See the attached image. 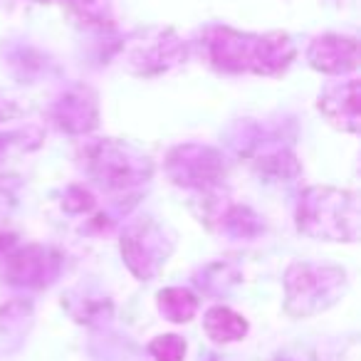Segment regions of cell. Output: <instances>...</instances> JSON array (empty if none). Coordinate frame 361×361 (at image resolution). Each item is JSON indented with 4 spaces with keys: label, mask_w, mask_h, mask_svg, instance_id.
I'll return each mask as SVG.
<instances>
[{
    "label": "cell",
    "mask_w": 361,
    "mask_h": 361,
    "mask_svg": "<svg viewBox=\"0 0 361 361\" xmlns=\"http://www.w3.org/2000/svg\"><path fill=\"white\" fill-rule=\"evenodd\" d=\"M203 55L218 72L228 75L277 77L295 62L297 47L285 32H240L233 27H208L203 32Z\"/></svg>",
    "instance_id": "cell-1"
},
{
    "label": "cell",
    "mask_w": 361,
    "mask_h": 361,
    "mask_svg": "<svg viewBox=\"0 0 361 361\" xmlns=\"http://www.w3.org/2000/svg\"><path fill=\"white\" fill-rule=\"evenodd\" d=\"M297 228L317 240L354 243L359 238V198L329 186L307 188L297 201Z\"/></svg>",
    "instance_id": "cell-2"
},
{
    "label": "cell",
    "mask_w": 361,
    "mask_h": 361,
    "mask_svg": "<svg viewBox=\"0 0 361 361\" xmlns=\"http://www.w3.org/2000/svg\"><path fill=\"white\" fill-rule=\"evenodd\" d=\"M85 173L104 191H129L146 183L154 173V164L136 146L116 139L87 141L80 149Z\"/></svg>",
    "instance_id": "cell-3"
},
{
    "label": "cell",
    "mask_w": 361,
    "mask_h": 361,
    "mask_svg": "<svg viewBox=\"0 0 361 361\" xmlns=\"http://www.w3.org/2000/svg\"><path fill=\"white\" fill-rule=\"evenodd\" d=\"M346 272L329 265L292 262L285 272V310L292 317H314L341 300Z\"/></svg>",
    "instance_id": "cell-4"
},
{
    "label": "cell",
    "mask_w": 361,
    "mask_h": 361,
    "mask_svg": "<svg viewBox=\"0 0 361 361\" xmlns=\"http://www.w3.org/2000/svg\"><path fill=\"white\" fill-rule=\"evenodd\" d=\"M124 67L136 77H156L186 60V45L173 30H146L121 47Z\"/></svg>",
    "instance_id": "cell-5"
},
{
    "label": "cell",
    "mask_w": 361,
    "mask_h": 361,
    "mask_svg": "<svg viewBox=\"0 0 361 361\" xmlns=\"http://www.w3.org/2000/svg\"><path fill=\"white\" fill-rule=\"evenodd\" d=\"M166 173L176 186L193 188V191H211L226 176L221 151L201 144H183L171 149L166 156Z\"/></svg>",
    "instance_id": "cell-6"
},
{
    "label": "cell",
    "mask_w": 361,
    "mask_h": 361,
    "mask_svg": "<svg viewBox=\"0 0 361 361\" xmlns=\"http://www.w3.org/2000/svg\"><path fill=\"white\" fill-rule=\"evenodd\" d=\"M171 250H173V240L166 238V228L151 218L129 226L121 235V255L126 260V267L139 280H151L159 275Z\"/></svg>",
    "instance_id": "cell-7"
},
{
    "label": "cell",
    "mask_w": 361,
    "mask_h": 361,
    "mask_svg": "<svg viewBox=\"0 0 361 361\" xmlns=\"http://www.w3.org/2000/svg\"><path fill=\"white\" fill-rule=\"evenodd\" d=\"M0 252H3V267H0L3 280L13 287H45L55 280L60 270V257L42 245L16 247L13 243Z\"/></svg>",
    "instance_id": "cell-8"
},
{
    "label": "cell",
    "mask_w": 361,
    "mask_h": 361,
    "mask_svg": "<svg viewBox=\"0 0 361 361\" xmlns=\"http://www.w3.org/2000/svg\"><path fill=\"white\" fill-rule=\"evenodd\" d=\"M50 119L65 134L82 136L90 134L99 124V104L97 94L85 85H75L65 90L50 106Z\"/></svg>",
    "instance_id": "cell-9"
},
{
    "label": "cell",
    "mask_w": 361,
    "mask_h": 361,
    "mask_svg": "<svg viewBox=\"0 0 361 361\" xmlns=\"http://www.w3.org/2000/svg\"><path fill=\"white\" fill-rule=\"evenodd\" d=\"M307 60L322 75H349L359 67V42L346 35H319L307 47Z\"/></svg>",
    "instance_id": "cell-10"
},
{
    "label": "cell",
    "mask_w": 361,
    "mask_h": 361,
    "mask_svg": "<svg viewBox=\"0 0 361 361\" xmlns=\"http://www.w3.org/2000/svg\"><path fill=\"white\" fill-rule=\"evenodd\" d=\"M317 109L324 114V119L331 126L341 131L356 134L361 124V111H359V80H346V82H331L319 92L317 99Z\"/></svg>",
    "instance_id": "cell-11"
},
{
    "label": "cell",
    "mask_w": 361,
    "mask_h": 361,
    "mask_svg": "<svg viewBox=\"0 0 361 361\" xmlns=\"http://www.w3.org/2000/svg\"><path fill=\"white\" fill-rule=\"evenodd\" d=\"M203 329L218 344H233V341L245 339L247 334V319L238 312H233L231 307H211L203 317Z\"/></svg>",
    "instance_id": "cell-12"
},
{
    "label": "cell",
    "mask_w": 361,
    "mask_h": 361,
    "mask_svg": "<svg viewBox=\"0 0 361 361\" xmlns=\"http://www.w3.org/2000/svg\"><path fill=\"white\" fill-rule=\"evenodd\" d=\"M159 312L173 324H186L196 317L198 312V297L186 287H166L156 295Z\"/></svg>",
    "instance_id": "cell-13"
},
{
    "label": "cell",
    "mask_w": 361,
    "mask_h": 361,
    "mask_svg": "<svg viewBox=\"0 0 361 361\" xmlns=\"http://www.w3.org/2000/svg\"><path fill=\"white\" fill-rule=\"evenodd\" d=\"M72 18L92 30H111L116 25L114 0H67Z\"/></svg>",
    "instance_id": "cell-14"
},
{
    "label": "cell",
    "mask_w": 361,
    "mask_h": 361,
    "mask_svg": "<svg viewBox=\"0 0 361 361\" xmlns=\"http://www.w3.org/2000/svg\"><path fill=\"white\" fill-rule=\"evenodd\" d=\"M149 354L156 361H183L186 359V341L176 334L156 336L149 344Z\"/></svg>",
    "instance_id": "cell-15"
},
{
    "label": "cell",
    "mask_w": 361,
    "mask_h": 361,
    "mask_svg": "<svg viewBox=\"0 0 361 361\" xmlns=\"http://www.w3.org/2000/svg\"><path fill=\"white\" fill-rule=\"evenodd\" d=\"M35 3H50V0H35Z\"/></svg>",
    "instance_id": "cell-16"
}]
</instances>
